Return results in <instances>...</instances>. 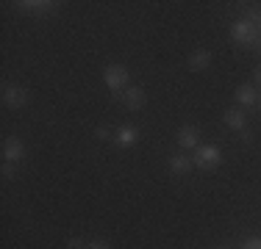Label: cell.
<instances>
[{
  "instance_id": "cell-1",
  "label": "cell",
  "mask_w": 261,
  "mask_h": 249,
  "mask_svg": "<svg viewBox=\"0 0 261 249\" xmlns=\"http://www.w3.org/2000/svg\"><path fill=\"white\" fill-rule=\"evenodd\" d=\"M128 78H130V72H128V67H122V64H109L103 70V80L111 91H122L128 86Z\"/></svg>"
},
{
  "instance_id": "cell-2",
  "label": "cell",
  "mask_w": 261,
  "mask_h": 249,
  "mask_svg": "<svg viewBox=\"0 0 261 249\" xmlns=\"http://www.w3.org/2000/svg\"><path fill=\"white\" fill-rule=\"evenodd\" d=\"M220 164H222L220 147H214V144L197 147V152H195V166H200V169H217Z\"/></svg>"
},
{
  "instance_id": "cell-3",
  "label": "cell",
  "mask_w": 261,
  "mask_h": 249,
  "mask_svg": "<svg viewBox=\"0 0 261 249\" xmlns=\"http://www.w3.org/2000/svg\"><path fill=\"white\" fill-rule=\"evenodd\" d=\"M231 36H233V42H239V45H258V30L253 28L247 20H236L231 25Z\"/></svg>"
},
{
  "instance_id": "cell-4",
  "label": "cell",
  "mask_w": 261,
  "mask_h": 249,
  "mask_svg": "<svg viewBox=\"0 0 261 249\" xmlns=\"http://www.w3.org/2000/svg\"><path fill=\"white\" fill-rule=\"evenodd\" d=\"M3 158L9 161V164H20V161L25 158V144H22L17 136L6 139V141H3Z\"/></svg>"
},
{
  "instance_id": "cell-5",
  "label": "cell",
  "mask_w": 261,
  "mask_h": 249,
  "mask_svg": "<svg viewBox=\"0 0 261 249\" xmlns=\"http://www.w3.org/2000/svg\"><path fill=\"white\" fill-rule=\"evenodd\" d=\"M3 103L9 105V108H22V105L28 103V91L22 89V86H6Z\"/></svg>"
},
{
  "instance_id": "cell-6",
  "label": "cell",
  "mask_w": 261,
  "mask_h": 249,
  "mask_svg": "<svg viewBox=\"0 0 261 249\" xmlns=\"http://www.w3.org/2000/svg\"><path fill=\"white\" fill-rule=\"evenodd\" d=\"M178 144H181L184 149L200 147V130H197L195 124H184V128L178 130Z\"/></svg>"
},
{
  "instance_id": "cell-7",
  "label": "cell",
  "mask_w": 261,
  "mask_h": 249,
  "mask_svg": "<svg viewBox=\"0 0 261 249\" xmlns=\"http://www.w3.org/2000/svg\"><path fill=\"white\" fill-rule=\"evenodd\" d=\"M53 9L56 3H50V0H20L17 3V11H25V14H47Z\"/></svg>"
},
{
  "instance_id": "cell-8",
  "label": "cell",
  "mask_w": 261,
  "mask_h": 249,
  "mask_svg": "<svg viewBox=\"0 0 261 249\" xmlns=\"http://www.w3.org/2000/svg\"><path fill=\"white\" fill-rule=\"evenodd\" d=\"M114 141H117L120 147H134L136 141H139V130H136L134 124H122V128L117 130Z\"/></svg>"
},
{
  "instance_id": "cell-9",
  "label": "cell",
  "mask_w": 261,
  "mask_h": 249,
  "mask_svg": "<svg viewBox=\"0 0 261 249\" xmlns=\"http://www.w3.org/2000/svg\"><path fill=\"white\" fill-rule=\"evenodd\" d=\"M189 67L195 72L208 70V67H211V53H208V50H195V53L189 55Z\"/></svg>"
},
{
  "instance_id": "cell-10",
  "label": "cell",
  "mask_w": 261,
  "mask_h": 249,
  "mask_svg": "<svg viewBox=\"0 0 261 249\" xmlns=\"http://www.w3.org/2000/svg\"><path fill=\"white\" fill-rule=\"evenodd\" d=\"M192 166H195V161L186 158V155H172V158H170V172L172 174H186Z\"/></svg>"
},
{
  "instance_id": "cell-11",
  "label": "cell",
  "mask_w": 261,
  "mask_h": 249,
  "mask_svg": "<svg viewBox=\"0 0 261 249\" xmlns=\"http://www.w3.org/2000/svg\"><path fill=\"white\" fill-rule=\"evenodd\" d=\"M225 124H228L231 130H245L247 119H245V114H242L239 108H228V111H225Z\"/></svg>"
},
{
  "instance_id": "cell-12",
  "label": "cell",
  "mask_w": 261,
  "mask_h": 249,
  "mask_svg": "<svg viewBox=\"0 0 261 249\" xmlns=\"http://www.w3.org/2000/svg\"><path fill=\"white\" fill-rule=\"evenodd\" d=\"M125 105L130 111H139L142 105H145V91L136 89V86H130V89L125 91Z\"/></svg>"
},
{
  "instance_id": "cell-13",
  "label": "cell",
  "mask_w": 261,
  "mask_h": 249,
  "mask_svg": "<svg viewBox=\"0 0 261 249\" xmlns=\"http://www.w3.org/2000/svg\"><path fill=\"white\" fill-rule=\"evenodd\" d=\"M236 100H239L242 105H253V103H256V86L242 83L239 89H236Z\"/></svg>"
},
{
  "instance_id": "cell-14",
  "label": "cell",
  "mask_w": 261,
  "mask_h": 249,
  "mask_svg": "<svg viewBox=\"0 0 261 249\" xmlns=\"http://www.w3.org/2000/svg\"><path fill=\"white\" fill-rule=\"evenodd\" d=\"M247 22H250L253 25V28H261V11H256V9H250V11H247Z\"/></svg>"
},
{
  "instance_id": "cell-15",
  "label": "cell",
  "mask_w": 261,
  "mask_h": 249,
  "mask_svg": "<svg viewBox=\"0 0 261 249\" xmlns=\"http://www.w3.org/2000/svg\"><path fill=\"white\" fill-rule=\"evenodd\" d=\"M14 174H17V164H9V161H6V164H3V177L11 180Z\"/></svg>"
},
{
  "instance_id": "cell-16",
  "label": "cell",
  "mask_w": 261,
  "mask_h": 249,
  "mask_svg": "<svg viewBox=\"0 0 261 249\" xmlns=\"http://www.w3.org/2000/svg\"><path fill=\"white\" fill-rule=\"evenodd\" d=\"M242 249H261V235H256V238H247Z\"/></svg>"
},
{
  "instance_id": "cell-17",
  "label": "cell",
  "mask_w": 261,
  "mask_h": 249,
  "mask_svg": "<svg viewBox=\"0 0 261 249\" xmlns=\"http://www.w3.org/2000/svg\"><path fill=\"white\" fill-rule=\"evenodd\" d=\"M86 249H111V244H109V241H89Z\"/></svg>"
},
{
  "instance_id": "cell-18",
  "label": "cell",
  "mask_w": 261,
  "mask_h": 249,
  "mask_svg": "<svg viewBox=\"0 0 261 249\" xmlns=\"http://www.w3.org/2000/svg\"><path fill=\"white\" fill-rule=\"evenodd\" d=\"M67 246H70V249H86V244L81 238H70V241H67Z\"/></svg>"
},
{
  "instance_id": "cell-19",
  "label": "cell",
  "mask_w": 261,
  "mask_h": 249,
  "mask_svg": "<svg viewBox=\"0 0 261 249\" xmlns=\"http://www.w3.org/2000/svg\"><path fill=\"white\" fill-rule=\"evenodd\" d=\"M97 136H100V139H109V136H111V130H109V128H103V124H100V128H97Z\"/></svg>"
},
{
  "instance_id": "cell-20",
  "label": "cell",
  "mask_w": 261,
  "mask_h": 249,
  "mask_svg": "<svg viewBox=\"0 0 261 249\" xmlns=\"http://www.w3.org/2000/svg\"><path fill=\"white\" fill-rule=\"evenodd\" d=\"M256 83L261 86V67H258V70H256Z\"/></svg>"
},
{
  "instance_id": "cell-21",
  "label": "cell",
  "mask_w": 261,
  "mask_h": 249,
  "mask_svg": "<svg viewBox=\"0 0 261 249\" xmlns=\"http://www.w3.org/2000/svg\"><path fill=\"white\" fill-rule=\"evenodd\" d=\"M258 108H261V100H258Z\"/></svg>"
},
{
  "instance_id": "cell-22",
  "label": "cell",
  "mask_w": 261,
  "mask_h": 249,
  "mask_svg": "<svg viewBox=\"0 0 261 249\" xmlns=\"http://www.w3.org/2000/svg\"><path fill=\"white\" fill-rule=\"evenodd\" d=\"M222 249H228V246H222Z\"/></svg>"
}]
</instances>
